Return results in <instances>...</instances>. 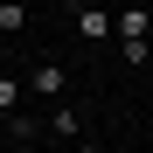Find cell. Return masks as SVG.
I'll list each match as a JSON object with an SVG mask.
<instances>
[{
  "mask_svg": "<svg viewBox=\"0 0 153 153\" xmlns=\"http://www.w3.org/2000/svg\"><path fill=\"white\" fill-rule=\"evenodd\" d=\"M111 35H118V49H139V42L153 35V14H146V7H125V14H111Z\"/></svg>",
  "mask_w": 153,
  "mask_h": 153,
  "instance_id": "cell-1",
  "label": "cell"
},
{
  "mask_svg": "<svg viewBox=\"0 0 153 153\" xmlns=\"http://www.w3.org/2000/svg\"><path fill=\"white\" fill-rule=\"evenodd\" d=\"M76 35H84V42H111V7L84 0V7H76Z\"/></svg>",
  "mask_w": 153,
  "mask_h": 153,
  "instance_id": "cell-2",
  "label": "cell"
},
{
  "mask_svg": "<svg viewBox=\"0 0 153 153\" xmlns=\"http://www.w3.org/2000/svg\"><path fill=\"white\" fill-rule=\"evenodd\" d=\"M28 91H35V97H63V91H70V70H63V63H35V70H28Z\"/></svg>",
  "mask_w": 153,
  "mask_h": 153,
  "instance_id": "cell-3",
  "label": "cell"
},
{
  "mask_svg": "<svg viewBox=\"0 0 153 153\" xmlns=\"http://www.w3.org/2000/svg\"><path fill=\"white\" fill-rule=\"evenodd\" d=\"M28 28V0H0V35H21Z\"/></svg>",
  "mask_w": 153,
  "mask_h": 153,
  "instance_id": "cell-4",
  "label": "cell"
},
{
  "mask_svg": "<svg viewBox=\"0 0 153 153\" xmlns=\"http://www.w3.org/2000/svg\"><path fill=\"white\" fill-rule=\"evenodd\" d=\"M49 132H56V139H63V146H76V132H84V118H76V111H70V105H63V111H56V118H49Z\"/></svg>",
  "mask_w": 153,
  "mask_h": 153,
  "instance_id": "cell-5",
  "label": "cell"
},
{
  "mask_svg": "<svg viewBox=\"0 0 153 153\" xmlns=\"http://www.w3.org/2000/svg\"><path fill=\"white\" fill-rule=\"evenodd\" d=\"M21 91H28L21 76H0V118H14V111H21Z\"/></svg>",
  "mask_w": 153,
  "mask_h": 153,
  "instance_id": "cell-6",
  "label": "cell"
},
{
  "mask_svg": "<svg viewBox=\"0 0 153 153\" xmlns=\"http://www.w3.org/2000/svg\"><path fill=\"white\" fill-rule=\"evenodd\" d=\"M70 153H97V146H84V139H76V146H70Z\"/></svg>",
  "mask_w": 153,
  "mask_h": 153,
  "instance_id": "cell-7",
  "label": "cell"
},
{
  "mask_svg": "<svg viewBox=\"0 0 153 153\" xmlns=\"http://www.w3.org/2000/svg\"><path fill=\"white\" fill-rule=\"evenodd\" d=\"M0 153H21V146H0Z\"/></svg>",
  "mask_w": 153,
  "mask_h": 153,
  "instance_id": "cell-8",
  "label": "cell"
}]
</instances>
